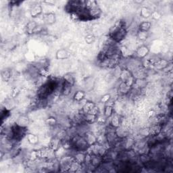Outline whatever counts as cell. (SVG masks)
Returning <instances> with one entry per match:
<instances>
[{"label": "cell", "instance_id": "15", "mask_svg": "<svg viewBox=\"0 0 173 173\" xmlns=\"http://www.w3.org/2000/svg\"><path fill=\"white\" fill-rule=\"evenodd\" d=\"M26 139L27 141L31 145H37L39 143L38 136L33 134V133H29V134H27Z\"/></svg>", "mask_w": 173, "mask_h": 173}, {"label": "cell", "instance_id": "25", "mask_svg": "<svg viewBox=\"0 0 173 173\" xmlns=\"http://www.w3.org/2000/svg\"><path fill=\"white\" fill-rule=\"evenodd\" d=\"M85 41L86 43L89 44V45H90V44H92L95 42V37L92 34H87V35L85 37Z\"/></svg>", "mask_w": 173, "mask_h": 173}, {"label": "cell", "instance_id": "20", "mask_svg": "<svg viewBox=\"0 0 173 173\" xmlns=\"http://www.w3.org/2000/svg\"><path fill=\"white\" fill-rule=\"evenodd\" d=\"M137 37L141 41H146L147 38L149 37V32L138 31L137 34Z\"/></svg>", "mask_w": 173, "mask_h": 173}, {"label": "cell", "instance_id": "34", "mask_svg": "<svg viewBox=\"0 0 173 173\" xmlns=\"http://www.w3.org/2000/svg\"><path fill=\"white\" fill-rule=\"evenodd\" d=\"M44 3L48 4L49 5H54V4H56V1H44Z\"/></svg>", "mask_w": 173, "mask_h": 173}, {"label": "cell", "instance_id": "3", "mask_svg": "<svg viewBox=\"0 0 173 173\" xmlns=\"http://www.w3.org/2000/svg\"><path fill=\"white\" fill-rule=\"evenodd\" d=\"M43 13V7L41 4H34L31 8L30 14L33 18L40 16Z\"/></svg>", "mask_w": 173, "mask_h": 173}, {"label": "cell", "instance_id": "6", "mask_svg": "<svg viewBox=\"0 0 173 173\" xmlns=\"http://www.w3.org/2000/svg\"><path fill=\"white\" fill-rule=\"evenodd\" d=\"M30 120L26 115H21L16 120V125L20 127L25 128L29 125Z\"/></svg>", "mask_w": 173, "mask_h": 173}, {"label": "cell", "instance_id": "14", "mask_svg": "<svg viewBox=\"0 0 173 173\" xmlns=\"http://www.w3.org/2000/svg\"><path fill=\"white\" fill-rule=\"evenodd\" d=\"M152 28V23L150 21H143L139 25V31L149 32Z\"/></svg>", "mask_w": 173, "mask_h": 173}, {"label": "cell", "instance_id": "4", "mask_svg": "<svg viewBox=\"0 0 173 173\" xmlns=\"http://www.w3.org/2000/svg\"><path fill=\"white\" fill-rule=\"evenodd\" d=\"M43 21L48 25H53L56 22V14L54 12H48L43 14Z\"/></svg>", "mask_w": 173, "mask_h": 173}, {"label": "cell", "instance_id": "1", "mask_svg": "<svg viewBox=\"0 0 173 173\" xmlns=\"http://www.w3.org/2000/svg\"><path fill=\"white\" fill-rule=\"evenodd\" d=\"M150 48L146 45H141L136 49L135 54L138 58L143 59L150 54Z\"/></svg>", "mask_w": 173, "mask_h": 173}, {"label": "cell", "instance_id": "30", "mask_svg": "<svg viewBox=\"0 0 173 173\" xmlns=\"http://www.w3.org/2000/svg\"><path fill=\"white\" fill-rule=\"evenodd\" d=\"M151 17H152V19L155 20V21H158L161 18L162 14L160 12H158L157 10H154L152 12V14H151Z\"/></svg>", "mask_w": 173, "mask_h": 173}, {"label": "cell", "instance_id": "16", "mask_svg": "<svg viewBox=\"0 0 173 173\" xmlns=\"http://www.w3.org/2000/svg\"><path fill=\"white\" fill-rule=\"evenodd\" d=\"M95 106H96L95 103L93 102H92V101H88V102H86L85 104H84L83 107V114L89 113L93 108L95 107Z\"/></svg>", "mask_w": 173, "mask_h": 173}, {"label": "cell", "instance_id": "7", "mask_svg": "<svg viewBox=\"0 0 173 173\" xmlns=\"http://www.w3.org/2000/svg\"><path fill=\"white\" fill-rule=\"evenodd\" d=\"M85 139L89 147L97 143V137H96V136L94 134H93L92 133H86L85 137Z\"/></svg>", "mask_w": 173, "mask_h": 173}, {"label": "cell", "instance_id": "11", "mask_svg": "<svg viewBox=\"0 0 173 173\" xmlns=\"http://www.w3.org/2000/svg\"><path fill=\"white\" fill-rule=\"evenodd\" d=\"M60 143L61 140L60 139H58L57 137H54L51 139L50 143H49V148L56 152V151L58 150L59 149V147H60Z\"/></svg>", "mask_w": 173, "mask_h": 173}, {"label": "cell", "instance_id": "24", "mask_svg": "<svg viewBox=\"0 0 173 173\" xmlns=\"http://www.w3.org/2000/svg\"><path fill=\"white\" fill-rule=\"evenodd\" d=\"M64 83L69 84V85L72 86H73L74 83H75V79H74L73 76L70 75H66V76H64Z\"/></svg>", "mask_w": 173, "mask_h": 173}, {"label": "cell", "instance_id": "19", "mask_svg": "<svg viewBox=\"0 0 173 173\" xmlns=\"http://www.w3.org/2000/svg\"><path fill=\"white\" fill-rule=\"evenodd\" d=\"M132 75L131 72L128 70H122L120 75V79L121 80V82H125L127 79Z\"/></svg>", "mask_w": 173, "mask_h": 173}, {"label": "cell", "instance_id": "21", "mask_svg": "<svg viewBox=\"0 0 173 173\" xmlns=\"http://www.w3.org/2000/svg\"><path fill=\"white\" fill-rule=\"evenodd\" d=\"M130 88L126 85L125 83L121 82L119 85V91L122 94H127L130 91Z\"/></svg>", "mask_w": 173, "mask_h": 173}, {"label": "cell", "instance_id": "17", "mask_svg": "<svg viewBox=\"0 0 173 173\" xmlns=\"http://www.w3.org/2000/svg\"><path fill=\"white\" fill-rule=\"evenodd\" d=\"M103 114L107 118H110L114 114V108L112 106L106 105L103 110Z\"/></svg>", "mask_w": 173, "mask_h": 173}, {"label": "cell", "instance_id": "22", "mask_svg": "<svg viewBox=\"0 0 173 173\" xmlns=\"http://www.w3.org/2000/svg\"><path fill=\"white\" fill-rule=\"evenodd\" d=\"M154 66L158 69H164L168 66V62L165 60H160L154 64Z\"/></svg>", "mask_w": 173, "mask_h": 173}, {"label": "cell", "instance_id": "10", "mask_svg": "<svg viewBox=\"0 0 173 173\" xmlns=\"http://www.w3.org/2000/svg\"><path fill=\"white\" fill-rule=\"evenodd\" d=\"M110 126L113 128H118L120 125V119L119 116L117 114H114L110 117Z\"/></svg>", "mask_w": 173, "mask_h": 173}, {"label": "cell", "instance_id": "5", "mask_svg": "<svg viewBox=\"0 0 173 173\" xmlns=\"http://www.w3.org/2000/svg\"><path fill=\"white\" fill-rule=\"evenodd\" d=\"M70 56V54L67 49L64 48L59 49L56 52V58L57 60H66Z\"/></svg>", "mask_w": 173, "mask_h": 173}, {"label": "cell", "instance_id": "26", "mask_svg": "<svg viewBox=\"0 0 173 173\" xmlns=\"http://www.w3.org/2000/svg\"><path fill=\"white\" fill-rule=\"evenodd\" d=\"M71 88H72V85L64 83V85L63 88H62V93L63 94L65 95H68L69 93H70Z\"/></svg>", "mask_w": 173, "mask_h": 173}, {"label": "cell", "instance_id": "27", "mask_svg": "<svg viewBox=\"0 0 173 173\" xmlns=\"http://www.w3.org/2000/svg\"><path fill=\"white\" fill-rule=\"evenodd\" d=\"M111 100V95L110 93H106V94L103 95L100 98V102L102 103H107L108 102H110V100Z\"/></svg>", "mask_w": 173, "mask_h": 173}, {"label": "cell", "instance_id": "31", "mask_svg": "<svg viewBox=\"0 0 173 173\" xmlns=\"http://www.w3.org/2000/svg\"><path fill=\"white\" fill-rule=\"evenodd\" d=\"M46 124L49 126H54L56 124L57 120L54 117H50L46 119Z\"/></svg>", "mask_w": 173, "mask_h": 173}, {"label": "cell", "instance_id": "2", "mask_svg": "<svg viewBox=\"0 0 173 173\" xmlns=\"http://www.w3.org/2000/svg\"><path fill=\"white\" fill-rule=\"evenodd\" d=\"M114 35L112 36V38L117 41H120L122 40L125 37L127 32L123 29L122 27H117V29L115 31H113Z\"/></svg>", "mask_w": 173, "mask_h": 173}, {"label": "cell", "instance_id": "29", "mask_svg": "<svg viewBox=\"0 0 173 173\" xmlns=\"http://www.w3.org/2000/svg\"><path fill=\"white\" fill-rule=\"evenodd\" d=\"M1 76L3 79H4L5 81H8L10 78L11 77V73L10 71L8 70H4L1 72Z\"/></svg>", "mask_w": 173, "mask_h": 173}, {"label": "cell", "instance_id": "23", "mask_svg": "<svg viewBox=\"0 0 173 173\" xmlns=\"http://www.w3.org/2000/svg\"><path fill=\"white\" fill-rule=\"evenodd\" d=\"M75 160L76 162H78L79 164H83V162H85V154H83V153L79 152L77 153L75 155Z\"/></svg>", "mask_w": 173, "mask_h": 173}, {"label": "cell", "instance_id": "18", "mask_svg": "<svg viewBox=\"0 0 173 173\" xmlns=\"http://www.w3.org/2000/svg\"><path fill=\"white\" fill-rule=\"evenodd\" d=\"M97 117V116L91 114H84V120L89 124H93V123L96 122Z\"/></svg>", "mask_w": 173, "mask_h": 173}, {"label": "cell", "instance_id": "33", "mask_svg": "<svg viewBox=\"0 0 173 173\" xmlns=\"http://www.w3.org/2000/svg\"><path fill=\"white\" fill-rule=\"evenodd\" d=\"M147 115H148V117L149 118H152L154 116H155V112H154V110H150L149 112H148L147 114Z\"/></svg>", "mask_w": 173, "mask_h": 173}, {"label": "cell", "instance_id": "9", "mask_svg": "<svg viewBox=\"0 0 173 173\" xmlns=\"http://www.w3.org/2000/svg\"><path fill=\"white\" fill-rule=\"evenodd\" d=\"M39 24L36 23L35 21H30L27 23L26 26V33L29 34H33L35 31L37 27L38 26Z\"/></svg>", "mask_w": 173, "mask_h": 173}, {"label": "cell", "instance_id": "8", "mask_svg": "<svg viewBox=\"0 0 173 173\" xmlns=\"http://www.w3.org/2000/svg\"><path fill=\"white\" fill-rule=\"evenodd\" d=\"M162 127L160 125H154L150 127L149 130V134L152 137L159 135L162 132Z\"/></svg>", "mask_w": 173, "mask_h": 173}, {"label": "cell", "instance_id": "13", "mask_svg": "<svg viewBox=\"0 0 173 173\" xmlns=\"http://www.w3.org/2000/svg\"><path fill=\"white\" fill-rule=\"evenodd\" d=\"M152 10L150 8L146 6L141 7L140 10V16L143 18H148L151 17V14H152Z\"/></svg>", "mask_w": 173, "mask_h": 173}, {"label": "cell", "instance_id": "12", "mask_svg": "<svg viewBox=\"0 0 173 173\" xmlns=\"http://www.w3.org/2000/svg\"><path fill=\"white\" fill-rule=\"evenodd\" d=\"M86 93L83 90H78L77 91L74 93L73 95V100L75 101V102H80L81 101L83 100L85 97Z\"/></svg>", "mask_w": 173, "mask_h": 173}, {"label": "cell", "instance_id": "28", "mask_svg": "<svg viewBox=\"0 0 173 173\" xmlns=\"http://www.w3.org/2000/svg\"><path fill=\"white\" fill-rule=\"evenodd\" d=\"M108 118H106L103 114H99L97 117L96 122H97L99 125H104L107 121Z\"/></svg>", "mask_w": 173, "mask_h": 173}, {"label": "cell", "instance_id": "32", "mask_svg": "<svg viewBox=\"0 0 173 173\" xmlns=\"http://www.w3.org/2000/svg\"><path fill=\"white\" fill-rule=\"evenodd\" d=\"M18 93H19V91L16 87H13L12 89L11 92H10V95L12 96V97L13 98L15 97L16 96L18 95Z\"/></svg>", "mask_w": 173, "mask_h": 173}]
</instances>
